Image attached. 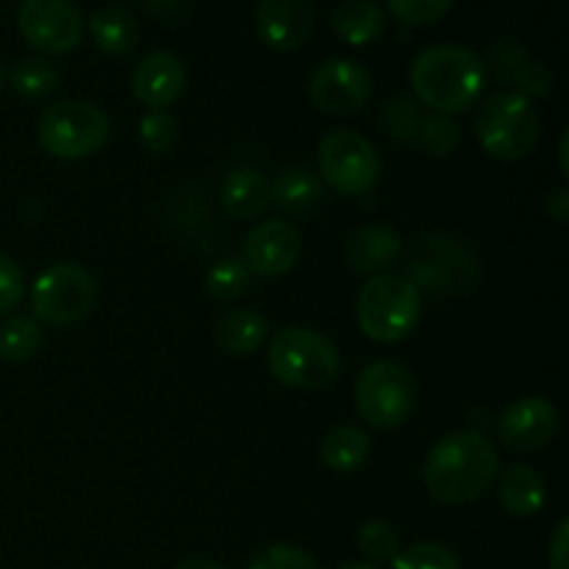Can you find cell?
Wrapping results in <instances>:
<instances>
[{"mask_svg":"<svg viewBox=\"0 0 569 569\" xmlns=\"http://www.w3.org/2000/svg\"><path fill=\"white\" fill-rule=\"evenodd\" d=\"M500 476V453L478 431H456L439 439L426 459V487L445 506L476 503Z\"/></svg>","mask_w":569,"mask_h":569,"instance_id":"cell-1","label":"cell"},{"mask_svg":"<svg viewBox=\"0 0 569 569\" xmlns=\"http://www.w3.org/2000/svg\"><path fill=\"white\" fill-rule=\"evenodd\" d=\"M409 81L420 103L433 114L456 117L481 100L487 87V64L465 44H431L415 56Z\"/></svg>","mask_w":569,"mask_h":569,"instance_id":"cell-2","label":"cell"},{"mask_svg":"<svg viewBox=\"0 0 569 569\" xmlns=\"http://www.w3.org/2000/svg\"><path fill=\"white\" fill-rule=\"evenodd\" d=\"M267 365L276 381L289 389H320L339 376L342 356L326 333L289 326L270 339Z\"/></svg>","mask_w":569,"mask_h":569,"instance_id":"cell-3","label":"cell"},{"mask_svg":"<svg viewBox=\"0 0 569 569\" xmlns=\"http://www.w3.org/2000/svg\"><path fill=\"white\" fill-rule=\"evenodd\" d=\"M422 315V295L406 276L383 272L367 281L356 300V320L372 342L395 345L409 337Z\"/></svg>","mask_w":569,"mask_h":569,"instance_id":"cell-4","label":"cell"},{"mask_svg":"<svg viewBox=\"0 0 569 569\" xmlns=\"http://www.w3.org/2000/svg\"><path fill=\"white\" fill-rule=\"evenodd\" d=\"M539 111L531 98L520 92H495L478 109L476 137L492 159L520 161L539 144Z\"/></svg>","mask_w":569,"mask_h":569,"instance_id":"cell-5","label":"cell"},{"mask_svg":"<svg viewBox=\"0 0 569 569\" xmlns=\"http://www.w3.org/2000/svg\"><path fill=\"white\" fill-rule=\"evenodd\" d=\"M109 131V117L87 100H59L48 106L37 122V137L44 153L61 161L87 159L103 150Z\"/></svg>","mask_w":569,"mask_h":569,"instance_id":"cell-6","label":"cell"},{"mask_svg":"<svg viewBox=\"0 0 569 569\" xmlns=\"http://www.w3.org/2000/svg\"><path fill=\"white\" fill-rule=\"evenodd\" d=\"M356 406L361 420L376 431L406 426L417 406V381L400 361L378 359L356 378Z\"/></svg>","mask_w":569,"mask_h":569,"instance_id":"cell-7","label":"cell"},{"mask_svg":"<svg viewBox=\"0 0 569 569\" xmlns=\"http://www.w3.org/2000/svg\"><path fill=\"white\" fill-rule=\"evenodd\" d=\"M98 300V278L76 261L48 267L31 287V311L37 322L70 328L81 322Z\"/></svg>","mask_w":569,"mask_h":569,"instance_id":"cell-8","label":"cell"},{"mask_svg":"<svg viewBox=\"0 0 569 569\" xmlns=\"http://www.w3.org/2000/svg\"><path fill=\"white\" fill-rule=\"evenodd\" d=\"M320 181L345 198H361L376 189L381 178V159L367 137L356 131H331L317 150Z\"/></svg>","mask_w":569,"mask_h":569,"instance_id":"cell-9","label":"cell"},{"mask_svg":"<svg viewBox=\"0 0 569 569\" xmlns=\"http://www.w3.org/2000/svg\"><path fill=\"white\" fill-rule=\"evenodd\" d=\"M409 281L433 295H461L478 281V259L448 237H426L409 259Z\"/></svg>","mask_w":569,"mask_h":569,"instance_id":"cell-10","label":"cell"},{"mask_svg":"<svg viewBox=\"0 0 569 569\" xmlns=\"http://www.w3.org/2000/svg\"><path fill=\"white\" fill-rule=\"evenodd\" d=\"M17 28L37 53L61 56L83 37V17L72 0H22Z\"/></svg>","mask_w":569,"mask_h":569,"instance_id":"cell-11","label":"cell"},{"mask_svg":"<svg viewBox=\"0 0 569 569\" xmlns=\"http://www.w3.org/2000/svg\"><path fill=\"white\" fill-rule=\"evenodd\" d=\"M372 94V78L359 61L328 59L309 78V98L322 114L348 117L365 109Z\"/></svg>","mask_w":569,"mask_h":569,"instance_id":"cell-12","label":"cell"},{"mask_svg":"<svg viewBox=\"0 0 569 569\" xmlns=\"http://www.w3.org/2000/svg\"><path fill=\"white\" fill-rule=\"evenodd\" d=\"M303 253L300 231L287 220L259 222L242 244V261L250 276L278 278L292 270Z\"/></svg>","mask_w":569,"mask_h":569,"instance_id":"cell-13","label":"cell"},{"mask_svg":"<svg viewBox=\"0 0 569 569\" xmlns=\"http://www.w3.org/2000/svg\"><path fill=\"white\" fill-rule=\"evenodd\" d=\"M559 431V411L545 398H522L511 403L498 420V437L506 450L533 453L553 442Z\"/></svg>","mask_w":569,"mask_h":569,"instance_id":"cell-14","label":"cell"},{"mask_svg":"<svg viewBox=\"0 0 569 569\" xmlns=\"http://www.w3.org/2000/svg\"><path fill=\"white\" fill-rule=\"evenodd\" d=\"M256 31L267 48L292 53L315 31V6L311 0H259Z\"/></svg>","mask_w":569,"mask_h":569,"instance_id":"cell-15","label":"cell"},{"mask_svg":"<svg viewBox=\"0 0 569 569\" xmlns=\"http://www.w3.org/2000/svg\"><path fill=\"white\" fill-rule=\"evenodd\" d=\"M183 87H187V70H183L181 59L170 50H156L148 53L137 64L131 76L133 98L142 106L153 109H167L181 98Z\"/></svg>","mask_w":569,"mask_h":569,"instance_id":"cell-16","label":"cell"},{"mask_svg":"<svg viewBox=\"0 0 569 569\" xmlns=\"http://www.w3.org/2000/svg\"><path fill=\"white\" fill-rule=\"evenodd\" d=\"M489 70L498 78L500 83H511V92H520L526 98H539V94L550 92V83H553V76H550L548 67L539 64L528 48H522L515 39H503V42L495 44L489 50Z\"/></svg>","mask_w":569,"mask_h":569,"instance_id":"cell-17","label":"cell"},{"mask_svg":"<svg viewBox=\"0 0 569 569\" xmlns=\"http://www.w3.org/2000/svg\"><path fill=\"white\" fill-rule=\"evenodd\" d=\"M400 256V239L392 228L367 226L350 237L345 244V259L361 276H383L392 270V264Z\"/></svg>","mask_w":569,"mask_h":569,"instance_id":"cell-18","label":"cell"},{"mask_svg":"<svg viewBox=\"0 0 569 569\" xmlns=\"http://www.w3.org/2000/svg\"><path fill=\"white\" fill-rule=\"evenodd\" d=\"M498 498L511 517H533L548 500V483L531 467L511 465L498 476Z\"/></svg>","mask_w":569,"mask_h":569,"instance_id":"cell-19","label":"cell"},{"mask_svg":"<svg viewBox=\"0 0 569 569\" xmlns=\"http://www.w3.org/2000/svg\"><path fill=\"white\" fill-rule=\"evenodd\" d=\"M220 203L237 220H253L270 209V183L259 170L228 172L220 187Z\"/></svg>","mask_w":569,"mask_h":569,"instance_id":"cell-20","label":"cell"},{"mask_svg":"<svg viewBox=\"0 0 569 569\" xmlns=\"http://www.w3.org/2000/svg\"><path fill=\"white\" fill-rule=\"evenodd\" d=\"M333 33L342 39L345 44H370L383 37L387 31V14L378 3L372 0H342L331 17Z\"/></svg>","mask_w":569,"mask_h":569,"instance_id":"cell-21","label":"cell"},{"mask_svg":"<svg viewBox=\"0 0 569 569\" xmlns=\"http://www.w3.org/2000/svg\"><path fill=\"white\" fill-rule=\"evenodd\" d=\"M322 200V181L306 167H287L270 183V206L283 214H309Z\"/></svg>","mask_w":569,"mask_h":569,"instance_id":"cell-22","label":"cell"},{"mask_svg":"<svg viewBox=\"0 0 569 569\" xmlns=\"http://www.w3.org/2000/svg\"><path fill=\"white\" fill-rule=\"evenodd\" d=\"M89 33L106 56H126L139 42V22L131 11L120 9V6H106L92 14Z\"/></svg>","mask_w":569,"mask_h":569,"instance_id":"cell-23","label":"cell"},{"mask_svg":"<svg viewBox=\"0 0 569 569\" xmlns=\"http://www.w3.org/2000/svg\"><path fill=\"white\" fill-rule=\"evenodd\" d=\"M267 331H270V326H267V320L259 311L237 309L228 311V315L217 322L214 342L231 356H250L264 345Z\"/></svg>","mask_w":569,"mask_h":569,"instance_id":"cell-24","label":"cell"},{"mask_svg":"<svg viewBox=\"0 0 569 569\" xmlns=\"http://www.w3.org/2000/svg\"><path fill=\"white\" fill-rule=\"evenodd\" d=\"M322 465L333 472H353L370 456V437L356 426H339L322 439L320 445Z\"/></svg>","mask_w":569,"mask_h":569,"instance_id":"cell-25","label":"cell"},{"mask_svg":"<svg viewBox=\"0 0 569 569\" xmlns=\"http://www.w3.org/2000/svg\"><path fill=\"white\" fill-rule=\"evenodd\" d=\"M39 348H42V328L33 317L14 315L0 322V359L20 365L33 359Z\"/></svg>","mask_w":569,"mask_h":569,"instance_id":"cell-26","label":"cell"},{"mask_svg":"<svg viewBox=\"0 0 569 569\" xmlns=\"http://www.w3.org/2000/svg\"><path fill=\"white\" fill-rule=\"evenodd\" d=\"M59 67L50 64L48 59H39V56L20 59L9 72L11 89L20 98H44V94H50L59 87Z\"/></svg>","mask_w":569,"mask_h":569,"instance_id":"cell-27","label":"cell"},{"mask_svg":"<svg viewBox=\"0 0 569 569\" xmlns=\"http://www.w3.org/2000/svg\"><path fill=\"white\" fill-rule=\"evenodd\" d=\"M378 120H381L383 133H387L389 139L411 142V139L420 137V128H422V120H426V114H422V109L415 103V100L398 94V98L387 100V103L381 106Z\"/></svg>","mask_w":569,"mask_h":569,"instance_id":"cell-28","label":"cell"},{"mask_svg":"<svg viewBox=\"0 0 569 569\" xmlns=\"http://www.w3.org/2000/svg\"><path fill=\"white\" fill-rule=\"evenodd\" d=\"M250 270L242 259H222L206 272V292L214 300H237L250 289Z\"/></svg>","mask_w":569,"mask_h":569,"instance_id":"cell-29","label":"cell"},{"mask_svg":"<svg viewBox=\"0 0 569 569\" xmlns=\"http://www.w3.org/2000/svg\"><path fill=\"white\" fill-rule=\"evenodd\" d=\"M392 569H461L459 556L439 542H420L398 550Z\"/></svg>","mask_w":569,"mask_h":569,"instance_id":"cell-30","label":"cell"},{"mask_svg":"<svg viewBox=\"0 0 569 569\" xmlns=\"http://www.w3.org/2000/svg\"><path fill=\"white\" fill-rule=\"evenodd\" d=\"M417 139H420L422 148H426L428 153L445 159V156L456 153V148H459L461 128L453 117L426 114V120H422V128H420V137Z\"/></svg>","mask_w":569,"mask_h":569,"instance_id":"cell-31","label":"cell"},{"mask_svg":"<svg viewBox=\"0 0 569 569\" xmlns=\"http://www.w3.org/2000/svg\"><path fill=\"white\" fill-rule=\"evenodd\" d=\"M389 9V14L398 22L411 28L431 26V22L442 20L450 9H453L456 0H383Z\"/></svg>","mask_w":569,"mask_h":569,"instance_id":"cell-32","label":"cell"},{"mask_svg":"<svg viewBox=\"0 0 569 569\" xmlns=\"http://www.w3.org/2000/svg\"><path fill=\"white\" fill-rule=\"evenodd\" d=\"M359 550L367 561H392L400 550V537L389 522L370 520L359 531Z\"/></svg>","mask_w":569,"mask_h":569,"instance_id":"cell-33","label":"cell"},{"mask_svg":"<svg viewBox=\"0 0 569 569\" xmlns=\"http://www.w3.org/2000/svg\"><path fill=\"white\" fill-rule=\"evenodd\" d=\"M176 137L178 122L170 111L153 109L148 114H142V120H139V142L150 153H164V150H170Z\"/></svg>","mask_w":569,"mask_h":569,"instance_id":"cell-34","label":"cell"},{"mask_svg":"<svg viewBox=\"0 0 569 569\" xmlns=\"http://www.w3.org/2000/svg\"><path fill=\"white\" fill-rule=\"evenodd\" d=\"M248 569H317L315 559L292 545H270L261 550Z\"/></svg>","mask_w":569,"mask_h":569,"instance_id":"cell-35","label":"cell"},{"mask_svg":"<svg viewBox=\"0 0 569 569\" xmlns=\"http://www.w3.org/2000/svg\"><path fill=\"white\" fill-rule=\"evenodd\" d=\"M26 276L11 256L0 253V315H9L26 298Z\"/></svg>","mask_w":569,"mask_h":569,"instance_id":"cell-36","label":"cell"},{"mask_svg":"<svg viewBox=\"0 0 569 569\" xmlns=\"http://www.w3.org/2000/svg\"><path fill=\"white\" fill-rule=\"evenodd\" d=\"M550 569H569V522L561 520L548 548Z\"/></svg>","mask_w":569,"mask_h":569,"instance_id":"cell-37","label":"cell"},{"mask_svg":"<svg viewBox=\"0 0 569 569\" xmlns=\"http://www.w3.org/2000/svg\"><path fill=\"white\" fill-rule=\"evenodd\" d=\"M548 211L553 214V220L567 222V217H569V192H567V189H559V192L550 194Z\"/></svg>","mask_w":569,"mask_h":569,"instance_id":"cell-38","label":"cell"},{"mask_svg":"<svg viewBox=\"0 0 569 569\" xmlns=\"http://www.w3.org/2000/svg\"><path fill=\"white\" fill-rule=\"evenodd\" d=\"M176 569H226V567L217 565V561H211V559H187V561H181Z\"/></svg>","mask_w":569,"mask_h":569,"instance_id":"cell-39","label":"cell"},{"mask_svg":"<svg viewBox=\"0 0 569 569\" xmlns=\"http://www.w3.org/2000/svg\"><path fill=\"white\" fill-rule=\"evenodd\" d=\"M559 159H561V172L567 176V133L561 137V148H559Z\"/></svg>","mask_w":569,"mask_h":569,"instance_id":"cell-40","label":"cell"},{"mask_svg":"<svg viewBox=\"0 0 569 569\" xmlns=\"http://www.w3.org/2000/svg\"><path fill=\"white\" fill-rule=\"evenodd\" d=\"M339 569H378L376 565H370V561H353V565H345Z\"/></svg>","mask_w":569,"mask_h":569,"instance_id":"cell-41","label":"cell"},{"mask_svg":"<svg viewBox=\"0 0 569 569\" xmlns=\"http://www.w3.org/2000/svg\"><path fill=\"white\" fill-rule=\"evenodd\" d=\"M3 81H6V70H3V61H0V89H3Z\"/></svg>","mask_w":569,"mask_h":569,"instance_id":"cell-42","label":"cell"}]
</instances>
